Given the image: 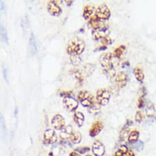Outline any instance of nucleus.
Here are the masks:
<instances>
[{
    "label": "nucleus",
    "mask_w": 156,
    "mask_h": 156,
    "mask_svg": "<svg viewBox=\"0 0 156 156\" xmlns=\"http://www.w3.org/2000/svg\"><path fill=\"white\" fill-rule=\"evenodd\" d=\"M73 121L76 126L79 127H81L83 126L85 122V115L80 112H75L73 115Z\"/></svg>",
    "instance_id": "dca6fc26"
},
{
    "label": "nucleus",
    "mask_w": 156,
    "mask_h": 156,
    "mask_svg": "<svg viewBox=\"0 0 156 156\" xmlns=\"http://www.w3.org/2000/svg\"><path fill=\"white\" fill-rule=\"evenodd\" d=\"M90 150L89 147H80L79 148H76V149H75V151H76V152H79L80 154H84L87 152H88Z\"/></svg>",
    "instance_id": "7c9ffc66"
},
{
    "label": "nucleus",
    "mask_w": 156,
    "mask_h": 156,
    "mask_svg": "<svg viewBox=\"0 0 156 156\" xmlns=\"http://www.w3.org/2000/svg\"><path fill=\"white\" fill-rule=\"evenodd\" d=\"M44 143L45 144H53L57 141V135L55 131L51 129H46L43 136Z\"/></svg>",
    "instance_id": "0eeeda50"
},
{
    "label": "nucleus",
    "mask_w": 156,
    "mask_h": 156,
    "mask_svg": "<svg viewBox=\"0 0 156 156\" xmlns=\"http://www.w3.org/2000/svg\"><path fill=\"white\" fill-rule=\"evenodd\" d=\"M1 37H2V41L4 42H5L6 44L9 43V38H8V32H7V30H6L5 27L3 25H1Z\"/></svg>",
    "instance_id": "a878e982"
},
{
    "label": "nucleus",
    "mask_w": 156,
    "mask_h": 156,
    "mask_svg": "<svg viewBox=\"0 0 156 156\" xmlns=\"http://www.w3.org/2000/svg\"><path fill=\"white\" fill-rule=\"evenodd\" d=\"M85 156H92V155H85Z\"/></svg>",
    "instance_id": "58836bf2"
},
{
    "label": "nucleus",
    "mask_w": 156,
    "mask_h": 156,
    "mask_svg": "<svg viewBox=\"0 0 156 156\" xmlns=\"http://www.w3.org/2000/svg\"><path fill=\"white\" fill-rule=\"evenodd\" d=\"M107 48V47H106V46H102V47H98V48H97L95 50H94V51H102V50H106Z\"/></svg>",
    "instance_id": "72a5a7b5"
},
{
    "label": "nucleus",
    "mask_w": 156,
    "mask_h": 156,
    "mask_svg": "<svg viewBox=\"0 0 156 156\" xmlns=\"http://www.w3.org/2000/svg\"><path fill=\"white\" fill-rule=\"evenodd\" d=\"M51 124L55 130H61L66 126V121L62 115L60 114H57L51 119Z\"/></svg>",
    "instance_id": "6e6552de"
},
{
    "label": "nucleus",
    "mask_w": 156,
    "mask_h": 156,
    "mask_svg": "<svg viewBox=\"0 0 156 156\" xmlns=\"http://www.w3.org/2000/svg\"><path fill=\"white\" fill-rule=\"evenodd\" d=\"M62 104L64 108L70 112H75L79 107V101L72 95L64 97Z\"/></svg>",
    "instance_id": "20e7f679"
},
{
    "label": "nucleus",
    "mask_w": 156,
    "mask_h": 156,
    "mask_svg": "<svg viewBox=\"0 0 156 156\" xmlns=\"http://www.w3.org/2000/svg\"><path fill=\"white\" fill-rule=\"evenodd\" d=\"M112 53H106L102 54L99 59L104 72L110 77H113L115 75V70L112 61Z\"/></svg>",
    "instance_id": "f03ea898"
},
{
    "label": "nucleus",
    "mask_w": 156,
    "mask_h": 156,
    "mask_svg": "<svg viewBox=\"0 0 156 156\" xmlns=\"http://www.w3.org/2000/svg\"><path fill=\"white\" fill-rule=\"evenodd\" d=\"M86 44L83 39L79 37H75L71 39L67 46V53L70 55H80L85 50Z\"/></svg>",
    "instance_id": "f257e3e1"
},
{
    "label": "nucleus",
    "mask_w": 156,
    "mask_h": 156,
    "mask_svg": "<svg viewBox=\"0 0 156 156\" xmlns=\"http://www.w3.org/2000/svg\"><path fill=\"white\" fill-rule=\"evenodd\" d=\"M133 73L136 80L140 82H143L144 79V74L143 70L138 67H136L133 70Z\"/></svg>",
    "instance_id": "4be33fe9"
},
{
    "label": "nucleus",
    "mask_w": 156,
    "mask_h": 156,
    "mask_svg": "<svg viewBox=\"0 0 156 156\" xmlns=\"http://www.w3.org/2000/svg\"><path fill=\"white\" fill-rule=\"evenodd\" d=\"M129 148L126 145H121L120 146L117 151L115 152L114 156H126V154L129 151Z\"/></svg>",
    "instance_id": "5701e85b"
},
{
    "label": "nucleus",
    "mask_w": 156,
    "mask_h": 156,
    "mask_svg": "<svg viewBox=\"0 0 156 156\" xmlns=\"http://www.w3.org/2000/svg\"><path fill=\"white\" fill-rule=\"evenodd\" d=\"M155 108L154 106V105L149 102L146 107V115L147 116H148L149 118H152L154 117L155 115Z\"/></svg>",
    "instance_id": "b1692460"
},
{
    "label": "nucleus",
    "mask_w": 156,
    "mask_h": 156,
    "mask_svg": "<svg viewBox=\"0 0 156 156\" xmlns=\"http://www.w3.org/2000/svg\"><path fill=\"white\" fill-rule=\"evenodd\" d=\"M69 156H80V155L79 153L74 151H72L70 152V154H69Z\"/></svg>",
    "instance_id": "f704fd0d"
},
{
    "label": "nucleus",
    "mask_w": 156,
    "mask_h": 156,
    "mask_svg": "<svg viewBox=\"0 0 156 156\" xmlns=\"http://www.w3.org/2000/svg\"><path fill=\"white\" fill-rule=\"evenodd\" d=\"M78 99L82 105L86 108H89L95 102L93 95L90 92L85 90L79 92L78 94Z\"/></svg>",
    "instance_id": "7ed1b4c3"
},
{
    "label": "nucleus",
    "mask_w": 156,
    "mask_h": 156,
    "mask_svg": "<svg viewBox=\"0 0 156 156\" xmlns=\"http://www.w3.org/2000/svg\"><path fill=\"white\" fill-rule=\"evenodd\" d=\"M70 60L71 63L74 66L79 65L82 62V59L80 55H70Z\"/></svg>",
    "instance_id": "393cba45"
},
{
    "label": "nucleus",
    "mask_w": 156,
    "mask_h": 156,
    "mask_svg": "<svg viewBox=\"0 0 156 156\" xmlns=\"http://www.w3.org/2000/svg\"><path fill=\"white\" fill-rule=\"evenodd\" d=\"M47 11L48 13L53 17L59 16L62 11L61 7L55 1H50L47 4Z\"/></svg>",
    "instance_id": "1a4fd4ad"
},
{
    "label": "nucleus",
    "mask_w": 156,
    "mask_h": 156,
    "mask_svg": "<svg viewBox=\"0 0 156 156\" xmlns=\"http://www.w3.org/2000/svg\"><path fill=\"white\" fill-rule=\"evenodd\" d=\"M48 156H53V152H50L48 154Z\"/></svg>",
    "instance_id": "4c0bfd02"
},
{
    "label": "nucleus",
    "mask_w": 156,
    "mask_h": 156,
    "mask_svg": "<svg viewBox=\"0 0 156 156\" xmlns=\"http://www.w3.org/2000/svg\"><path fill=\"white\" fill-rule=\"evenodd\" d=\"M104 125L102 122L99 121H95L91 126L90 129V135L91 137H95L97 136L103 129Z\"/></svg>",
    "instance_id": "ddd939ff"
},
{
    "label": "nucleus",
    "mask_w": 156,
    "mask_h": 156,
    "mask_svg": "<svg viewBox=\"0 0 156 156\" xmlns=\"http://www.w3.org/2000/svg\"><path fill=\"white\" fill-rule=\"evenodd\" d=\"M116 83L117 85L120 88H124L126 86L127 82V75L124 72H119L116 76L115 79Z\"/></svg>",
    "instance_id": "4468645a"
},
{
    "label": "nucleus",
    "mask_w": 156,
    "mask_h": 156,
    "mask_svg": "<svg viewBox=\"0 0 156 156\" xmlns=\"http://www.w3.org/2000/svg\"><path fill=\"white\" fill-rule=\"evenodd\" d=\"M82 140V135L79 132H73L72 135H71L69 141L73 144H79Z\"/></svg>",
    "instance_id": "6ab92c4d"
},
{
    "label": "nucleus",
    "mask_w": 156,
    "mask_h": 156,
    "mask_svg": "<svg viewBox=\"0 0 156 156\" xmlns=\"http://www.w3.org/2000/svg\"><path fill=\"white\" fill-rule=\"evenodd\" d=\"M144 105V95L141 96L138 101V108H143Z\"/></svg>",
    "instance_id": "2f4dec72"
},
{
    "label": "nucleus",
    "mask_w": 156,
    "mask_h": 156,
    "mask_svg": "<svg viewBox=\"0 0 156 156\" xmlns=\"http://www.w3.org/2000/svg\"><path fill=\"white\" fill-rule=\"evenodd\" d=\"M95 10V8L91 5H87L84 8L83 12V17L85 20H88L91 18V16Z\"/></svg>",
    "instance_id": "a211bd4d"
},
{
    "label": "nucleus",
    "mask_w": 156,
    "mask_h": 156,
    "mask_svg": "<svg viewBox=\"0 0 156 156\" xmlns=\"http://www.w3.org/2000/svg\"><path fill=\"white\" fill-rule=\"evenodd\" d=\"M92 152L95 156H103L105 153L104 144L99 140H96L92 146Z\"/></svg>",
    "instance_id": "9b49d317"
},
{
    "label": "nucleus",
    "mask_w": 156,
    "mask_h": 156,
    "mask_svg": "<svg viewBox=\"0 0 156 156\" xmlns=\"http://www.w3.org/2000/svg\"><path fill=\"white\" fill-rule=\"evenodd\" d=\"M73 2V1H65V3H66L67 6H70L72 5Z\"/></svg>",
    "instance_id": "e433bc0d"
},
{
    "label": "nucleus",
    "mask_w": 156,
    "mask_h": 156,
    "mask_svg": "<svg viewBox=\"0 0 156 156\" xmlns=\"http://www.w3.org/2000/svg\"><path fill=\"white\" fill-rule=\"evenodd\" d=\"M111 94L110 92L105 88H101L98 90L96 93V100L98 103L101 105H107L110 100Z\"/></svg>",
    "instance_id": "39448f33"
},
{
    "label": "nucleus",
    "mask_w": 156,
    "mask_h": 156,
    "mask_svg": "<svg viewBox=\"0 0 156 156\" xmlns=\"http://www.w3.org/2000/svg\"><path fill=\"white\" fill-rule=\"evenodd\" d=\"M144 113H143V112L141 111H138L136 113V115H135V121L138 122V123H140L141 122L143 121V120L144 119Z\"/></svg>",
    "instance_id": "c85d7f7f"
},
{
    "label": "nucleus",
    "mask_w": 156,
    "mask_h": 156,
    "mask_svg": "<svg viewBox=\"0 0 156 156\" xmlns=\"http://www.w3.org/2000/svg\"><path fill=\"white\" fill-rule=\"evenodd\" d=\"M129 126H127V125H126L121 130V132H120V135H119V139L121 140H124L126 136H128L129 135Z\"/></svg>",
    "instance_id": "cd10ccee"
},
{
    "label": "nucleus",
    "mask_w": 156,
    "mask_h": 156,
    "mask_svg": "<svg viewBox=\"0 0 156 156\" xmlns=\"http://www.w3.org/2000/svg\"><path fill=\"white\" fill-rule=\"evenodd\" d=\"M140 132L138 130H133L129 133L127 140L130 143H136L139 139Z\"/></svg>",
    "instance_id": "412c9836"
},
{
    "label": "nucleus",
    "mask_w": 156,
    "mask_h": 156,
    "mask_svg": "<svg viewBox=\"0 0 156 156\" xmlns=\"http://www.w3.org/2000/svg\"><path fill=\"white\" fill-rule=\"evenodd\" d=\"M29 48L30 51L32 55H35L37 53V46L36 37L33 33H31L29 40Z\"/></svg>",
    "instance_id": "f3484780"
},
{
    "label": "nucleus",
    "mask_w": 156,
    "mask_h": 156,
    "mask_svg": "<svg viewBox=\"0 0 156 156\" xmlns=\"http://www.w3.org/2000/svg\"><path fill=\"white\" fill-rule=\"evenodd\" d=\"M104 23L102 20H99L97 17L94 16L91 17V18L88 20V27L89 28L91 29L92 31L98 30L101 27H104Z\"/></svg>",
    "instance_id": "f8f14e48"
},
{
    "label": "nucleus",
    "mask_w": 156,
    "mask_h": 156,
    "mask_svg": "<svg viewBox=\"0 0 156 156\" xmlns=\"http://www.w3.org/2000/svg\"><path fill=\"white\" fill-rule=\"evenodd\" d=\"M95 16L102 21L108 20L111 16V12L108 6L105 4L100 5L96 10Z\"/></svg>",
    "instance_id": "423d86ee"
},
{
    "label": "nucleus",
    "mask_w": 156,
    "mask_h": 156,
    "mask_svg": "<svg viewBox=\"0 0 156 156\" xmlns=\"http://www.w3.org/2000/svg\"><path fill=\"white\" fill-rule=\"evenodd\" d=\"M126 156H135V154H134V152L132 151L129 149L128 152L126 154Z\"/></svg>",
    "instance_id": "c9c22d12"
},
{
    "label": "nucleus",
    "mask_w": 156,
    "mask_h": 156,
    "mask_svg": "<svg viewBox=\"0 0 156 156\" xmlns=\"http://www.w3.org/2000/svg\"><path fill=\"white\" fill-rule=\"evenodd\" d=\"M73 133V128L70 125L65 126L61 130L60 133V137L62 140H69L71 135Z\"/></svg>",
    "instance_id": "2eb2a0df"
},
{
    "label": "nucleus",
    "mask_w": 156,
    "mask_h": 156,
    "mask_svg": "<svg viewBox=\"0 0 156 156\" xmlns=\"http://www.w3.org/2000/svg\"><path fill=\"white\" fill-rule=\"evenodd\" d=\"M3 75H4V78L5 80L8 82V70L6 69H4L3 70Z\"/></svg>",
    "instance_id": "473e14b6"
},
{
    "label": "nucleus",
    "mask_w": 156,
    "mask_h": 156,
    "mask_svg": "<svg viewBox=\"0 0 156 156\" xmlns=\"http://www.w3.org/2000/svg\"><path fill=\"white\" fill-rule=\"evenodd\" d=\"M89 113L93 115H97L101 112V105L99 103L94 102L89 108H88Z\"/></svg>",
    "instance_id": "aec40b11"
},
{
    "label": "nucleus",
    "mask_w": 156,
    "mask_h": 156,
    "mask_svg": "<svg viewBox=\"0 0 156 156\" xmlns=\"http://www.w3.org/2000/svg\"><path fill=\"white\" fill-rule=\"evenodd\" d=\"M100 42L102 44L103 46H106V47H107L108 45H110V44H112V39H111L110 37H109L108 36L102 39L101 40H100Z\"/></svg>",
    "instance_id": "c756f323"
},
{
    "label": "nucleus",
    "mask_w": 156,
    "mask_h": 156,
    "mask_svg": "<svg viewBox=\"0 0 156 156\" xmlns=\"http://www.w3.org/2000/svg\"><path fill=\"white\" fill-rule=\"evenodd\" d=\"M126 50V47L124 45H121L116 48L114 51V55L118 58H120L123 53Z\"/></svg>",
    "instance_id": "bb28decb"
},
{
    "label": "nucleus",
    "mask_w": 156,
    "mask_h": 156,
    "mask_svg": "<svg viewBox=\"0 0 156 156\" xmlns=\"http://www.w3.org/2000/svg\"><path fill=\"white\" fill-rule=\"evenodd\" d=\"M110 33V30L108 27L104 26L98 30L92 31L93 39L96 41H100L102 39L108 37Z\"/></svg>",
    "instance_id": "9d476101"
}]
</instances>
